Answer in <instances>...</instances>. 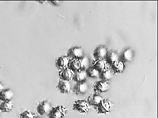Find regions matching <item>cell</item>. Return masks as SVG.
I'll use <instances>...</instances> for the list:
<instances>
[{
    "instance_id": "cell-2",
    "label": "cell",
    "mask_w": 158,
    "mask_h": 118,
    "mask_svg": "<svg viewBox=\"0 0 158 118\" xmlns=\"http://www.w3.org/2000/svg\"><path fill=\"white\" fill-rule=\"evenodd\" d=\"M112 106H113V104L109 99L108 98L103 99L102 102L97 106V111L99 113H101V114H107L111 112Z\"/></svg>"
},
{
    "instance_id": "cell-5",
    "label": "cell",
    "mask_w": 158,
    "mask_h": 118,
    "mask_svg": "<svg viewBox=\"0 0 158 118\" xmlns=\"http://www.w3.org/2000/svg\"><path fill=\"white\" fill-rule=\"evenodd\" d=\"M68 54L72 59H80L84 56V50L80 47H72L69 50Z\"/></svg>"
},
{
    "instance_id": "cell-1",
    "label": "cell",
    "mask_w": 158,
    "mask_h": 118,
    "mask_svg": "<svg viewBox=\"0 0 158 118\" xmlns=\"http://www.w3.org/2000/svg\"><path fill=\"white\" fill-rule=\"evenodd\" d=\"M74 110L81 113H87L90 109V105L85 100H77L74 103Z\"/></svg>"
},
{
    "instance_id": "cell-24",
    "label": "cell",
    "mask_w": 158,
    "mask_h": 118,
    "mask_svg": "<svg viewBox=\"0 0 158 118\" xmlns=\"http://www.w3.org/2000/svg\"><path fill=\"white\" fill-rule=\"evenodd\" d=\"M21 118H35L34 114L29 110H25L24 111L23 113H22L21 116H20Z\"/></svg>"
},
{
    "instance_id": "cell-28",
    "label": "cell",
    "mask_w": 158,
    "mask_h": 118,
    "mask_svg": "<svg viewBox=\"0 0 158 118\" xmlns=\"http://www.w3.org/2000/svg\"><path fill=\"white\" fill-rule=\"evenodd\" d=\"M35 118H40V117H35Z\"/></svg>"
},
{
    "instance_id": "cell-14",
    "label": "cell",
    "mask_w": 158,
    "mask_h": 118,
    "mask_svg": "<svg viewBox=\"0 0 158 118\" xmlns=\"http://www.w3.org/2000/svg\"><path fill=\"white\" fill-rule=\"evenodd\" d=\"M94 68L98 70L100 73L104 71V70L108 69V62L104 59L101 60H96L95 62H94Z\"/></svg>"
},
{
    "instance_id": "cell-11",
    "label": "cell",
    "mask_w": 158,
    "mask_h": 118,
    "mask_svg": "<svg viewBox=\"0 0 158 118\" xmlns=\"http://www.w3.org/2000/svg\"><path fill=\"white\" fill-rule=\"evenodd\" d=\"M89 91V85L85 81V82L77 83V85L74 87V91L77 95H84Z\"/></svg>"
},
{
    "instance_id": "cell-25",
    "label": "cell",
    "mask_w": 158,
    "mask_h": 118,
    "mask_svg": "<svg viewBox=\"0 0 158 118\" xmlns=\"http://www.w3.org/2000/svg\"><path fill=\"white\" fill-rule=\"evenodd\" d=\"M3 90H4V85L2 84V83L0 82V93H1Z\"/></svg>"
},
{
    "instance_id": "cell-26",
    "label": "cell",
    "mask_w": 158,
    "mask_h": 118,
    "mask_svg": "<svg viewBox=\"0 0 158 118\" xmlns=\"http://www.w3.org/2000/svg\"><path fill=\"white\" fill-rule=\"evenodd\" d=\"M52 3L55 4L56 6H58L59 4L61 3V2H59V1H52Z\"/></svg>"
},
{
    "instance_id": "cell-20",
    "label": "cell",
    "mask_w": 158,
    "mask_h": 118,
    "mask_svg": "<svg viewBox=\"0 0 158 118\" xmlns=\"http://www.w3.org/2000/svg\"><path fill=\"white\" fill-rule=\"evenodd\" d=\"M106 59H107V62L111 65L112 63L115 62V61H118V54H117L116 52L111 51V52H109V53H108V54H107Z\"/></svg>"
},
{
    "instance_id": "cell-23",
    "label": "cell",
    "mask_w": 158,
    "mask_h": 118,
    "mask_svg": "<svg viewBox=\"0 0 158 118\" xmlns=\"http://www.w3.org/2000/svg\"><path fill=\"white\" fill-rule=\"evenodd\" d=\"M80 61V63H81V69L83 70H87L89 68V59L88 58L85 56H83L81 58L79 59Z\"/></svg>"
},
{
    "instance_id": "cell-19",
    "label": "cell",
    "mask_w": 158,
    "mask_h": 118,
    "mask_svg": "<svg viewBox=\"0 0 158 118\" xmlns=\"http://www.w3.org/2000/svg\"><path fill=\"white\" fill-rule=\"evenodd\" d=\"M68 68H70V69L73 70L74 73L79 71V70H81V63H80L79 59H72L71 61H70V63H69Z\"/></svg>"
},
{
    "instance_id": "cell-13",
    "label": "cell",
    "mask_w": 158,
    "mask_h": 118,
    "mask_svg": "<svg viewBox=\"0 0 158 118\" xmlns=\"http://www.w3.org/2000/svg\"><path fill=\"white\" fill-rule=\"evenodd\" d=\"M111 70L114 73H120L124 71L125 69V65H124L123 61L118 60V61H115L114 63L111 65Z\"/></svg>"
},
{
    "instance_id": "cell-4",
    "label": "cell",
    "mask_w": 158,
    "mask_h": 118,
    "mask_svg": "<svg viewBox=\"0 0 158 118\" xmlns=\"http://www.w3.org/2000/svg\"><path fill=\"white\" fill-rule=\"evenodd\" d=\"M52 106L51 105L50 102L48 101H43L40 103L37 106V111L38 113H40L42 116H44V115H49V113H51V111L52 110Z\"/></svg>"
},
{
    "instance_id": "cell-17",
    "label": "cell",
    "mask_w": 158,
    "mask_h": 118,
    "mask_svg": "<svg viewBox=\"0 0 158 118\" xmlns=\"http://www.w3.org/2000/svg\"><path fill=\"white\" fill-rule=\"evenodd\" d=\"M134 57V52L131 49H127L123 51L122 54V59L124 62H129L132 61Z\"/></svg>"
},
{
    "instance_id": "cell-12",
    "label": "cell",
    "mask_w": 158,
    "mask_h": 118,
    "mask_svg": "<svg viewBox=\"0 0 158 118\" xmlns=\"http://www.w3.org/2000/svg\"><path fill=\"white\" fill-rule=\"evenodd\" d=\"M107 54H108V50L106 47L101 46L96 49L94 55L97 60H101V59H104L106 57Z\"/></svg>"
},
{
    "instance_id": "cell-10",
    "label": "cell",
    "mask_w": 158,
    "mask_h": 118,
    "mask_svg": "<svg viewBox=\"0 0 158 118\" xmlns=\"http://www.w3.org/2000/svg\"><path fill=\"white\" fill-rule=\"evenodd\" d=\"M58 88L62 93L67 94L71 91V84L70 81L61 80L58 84Z\"/></svg>"
},
{
    "instance_id": "cell-9",
    "label": "cell",
    "mask_w": 158,
    "mask_h": 118,
    "mask_svg": "<svg viewBox=\"0 0 158 118\" xmlns=\"http://www.w3.org/2000/svg\"><path fill=\"white\" fill-rule=\"evenodd\" d=\"M15 96V93L11 89H4L0 93V100L2 102H11Z\"/></svg>"
},
{
    "instance_id": "cell-7",
    "label": "cell",
    "mask_w": 158,
    "mask_h": 118,
    "mask_svg": "<svg viewBox=\"0 0 158 118\" xmlns=\"http://www.w3.org/2000/svg\"><path fill=\"white\" fill-rule=\"evenodd\" d=\"M70 59L67 56H61L56 60V66L59 69L63 70L69 67Z\"/></svg>"
},
{
    "instance_id": "cell-22",
    "label": "cell",
    "mask_w": 158,
    "mask_h": 118,
    "mask_svg": "<svg viewBox=\"0 0 158 118\" xmlns=\"http://www.w3.org/2000/svg\"><path fill=\"white\" fill-rule=\"evenodd\" d=\"M87 72V76H89V77H91V78H97V77H100V72L98 71L97 69H96L95 68H94V67H90V68H89L88 69L86 70Z\"/></svg>"
},
{
    "instance_id": "cell-27",
    "label": "cell",
    "mask_w": 158,
    "mask_h": 118,
    "mask_svg": "<svg viewBox=\"0 0 158 118\" xmlns=\"http://www.w3.org/2000/svg\"><path fill=\"white\" fill-rule=\"evenodd\" d=\"M1 113H2V111H1V109H0V114H1Z\"/></svg>"
},
{
    "instance_id": "cell-16",
    "label": "cell",
    "mask_w": 158,
    "mask_h": 118,
    "mask_svg": "<svg viewBox=\"0 0 158 118\" xmlns=\"http://www.w3.org/2000/svg\"><path fill=\"white\" fill-rule=\"evenodd\" d=\"M87 77H88V76H87L86 70L81 69V70H79V71L76 72L75 73H74V78L75 79V81H77V83L85 82V80H86Z\"/></svg>"
},
{
    "instance_id": "cell-8",
    "label": "cell",
    "mask_w": 158,
    "mask_h": 118,
    "mask_svg": "<svg viewBox=\"0 0 158 118\" xmlns=\"http://www.w3.org/2000/svg\"><path fill=\"white\" fill-rule=\"evenodd\" d=\"M109 83L108 81H100L94 85V89L99 93H104L109 89Z\"/></svg>"
},
{
    "instance_id": "cell-21",
    "label": "cell",
    "mask_w": 158,
    "mask_h": 118,
    "mask_svg": "<svg viewBox=\"0 0 158 118\" xmlns=\"http://www.w3.org/2000/svg\"><path fill=\"white\" fill-rule=\"evenodd\" d=\"M100 77H101V81H110L112 77V72L108 69L107 70H104V71L101 72L100 73Z\"/></svg>"
},
{
    "instance_id": "cell-3",
    "label": "cell",
    "mask_w": 158,
    "mask_h": 118,
    "mask_svg": "<svg viewBox=\"0 0 158 118\" xmlns=\"http://www.w3.org/2000/svg\"><path fill=\"white\" fill-rule=\"evenodd\" d=\"M67 108L63 106H57L53 108L51 113H49L50 118H63L67 113Z\"/></svg>"
},
{
    "instance_id": "cell-15",
    "label": "cell",
    "mask_w": 158,
    "mask_h": 118,
    "mask_svg": "<svg viewBox=\"0 0 158 118\" xmlns=\"http://www.w3.org/2000/svg\"><path fill=\"white\" fill-rule=\"evenodd\" d=\"M104 98L101 96V95H97V94H94V95H92L91 96H89L88 98V101L87 102H89L90 106H98L99 104L102 102V100Z\"/></svg>"
},
{
    "instance_id": "cell-18",
    "label": "cell",
    "mask_w": 158,
    "mask_h": 118,
    "mask_svg": "<svg viewBox=\"0 0 158 118\" xmlns=\"http://www.w3.org/2000/svg\"><path fill=\"white\" fill-rule=\"evenodd\" d=\"M14 108V104L11 102H2L0 104V109L2 113H10Z\"/></svg>"
},
{
    "instance_id": "cell-6",
    "label": "cell",
    "mask_w": 158,
    "mask_h": 118,
    "mask_svg": "<svg viewBox=\"0 0 158 118\" xmlns=\"http://www.w3.org/2000/svg\"><path fill=\"white\" fill-rule=\"evenodd\" d=\"M74 73H74L73 70L70 69V68H67L63 70H61V72L59 73V76H60L61 80L70 81L74 79Z\"/></svg>"
}]
</instances>
